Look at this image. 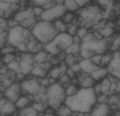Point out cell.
<instances>
[{"label": "cell", "instance_id": "6da1fadb", "mask_svg": "<svg viewBox=\"0 0 120 116\" xmlns=\"http://www.w3.org/2000/svg\"><path fill=\"white\" fill-rule=\"evenodd\" d=\"M98 103V94L94 88H79L73 96H68L65 99V104L73 112L91 113L94 105Z\"/></svg>", "mask_w": 120, "mask_h": 116}, {"label": "cell", "instance_id": "7a4b0ae2", "mask_svg": "<svg viewBox=\"0 0 120 116\" xmlns=\"http://www.w3.org/2000/svg\"><path fill=\"white\" fill-rule=\"evenodd\" d=\"M108 49L107 39L101 37L99 34H88L82 41V59H91L96 53H105Z\"/></svg>", "mask_w": 120, "mask_h": 116}, {"label": "cell", "instance_id": "3957f363", "mask_svg": "<svg viewBox=\"0 0 120 116\" xmlns=\"http://www.w3.org/2000/svg\"><path fill=\"white\" fill-rule=\"evenodd\" d=\"M32 36H34L32 31H30L28 28H24L23 26L13 27L8 30V44L22 52H28L27 44Z\"/></svg>", "mask_w": 120, "mask_h": 116}, {"label": "cell", "instance_id": "277c9868", "mask_svg": "<svg viewBox=\"0 0 120 116\" xmlns=\"http://www.w3.org/2000/svg\"><path fill=\"white\" fill-rule=\"evenodd\" d=\"M57 34H59V32H57V30L55 28L53 23L45 22V20L38 22V24L32 28V35L43 44L51 43L52 40L57 36Z\"/></svg>", "mask_w": 120, "mask_h": 116}, {"label": "cell", "instance_id": "5b68a950", "mask_svg": "<svg viewBox=\"0 0 120 116\" xmlns=\"http://www.w3.org/2000/svg\"><path fill=\"white\" fill-rule=\"evenodd\" d=\"M65 99H67V95H65V88L63 84H60L59 82L53 83L47 88V101L48 105L57 111L63 104L65 103Z\"/></svg>", "mask_w": 120, "mask_h": 116}, {"label": "cell", "instance_id": "8992f818", "mask_svg": "<svg viewBox=\"0 0 120 116\" xmlns=\"http://www.w3.org/2000/svg\"><path fill=\"white\" fill-rule=\"evenodd\" d=\"M104 17V12L99 5H88L80 11V27H94Z\"/></svg>", "mask_w": 120, "mask_h": 116}, {"label": "cell", "instance_id": "52a82bcc", "mask_svg": "<svg viewBox=\"0 0 120 116\" xmlns=\"http://www.w3.org/2000/svg\"><path fill=\"white\" fill-rule=\"evenodd\" d=\"M72 43H73V36L72 35H69L68 32H61V34H57V36L52 40L51 43L45 44L44 49L48 51L51 55L57 56L59 53H61L63 51H65Z\"/></svg>", "mask_w": 120, "mask_h": 116}, {"label": "cell", "instance_id": "ba28073f", "mask_svg": "<svg viewBox=\"0 0 120 116\" xmlns=\"http://www.w3.org/2000/svg\"><path fill=\"white\" fill-rule=\"evenodd\" d=\"M65 12H67V8H65L64 4H56L53 7H51V8L44 9V12L40 16V19L45 20V22H55L57 19H61L65 15Z\"/></svg>", "mask_w": 120, "mask_h": 116}, {"label": "cell", "instance_id": "9c48e42d", "mask_svg": "<svg viewBox=\"0 0 120 116\" xmlns=\"http://www.w3.org/2000/svg\"><path fill=\"white\" fill-rule=\"evenodd\" d=\"M22 91L24 92L26 95H36L41 91H45L47 88L43 87L40 84V82L38 80V77H31V79H24L22 83Z\"/></svg>", "mask_w": 120, "mask_h": 116}, {"label": "cell", "instance_id": "30bf717a", "mask_svg": "<svg viewBox=\"0 0 120 116\" xmlns=\"http://www.w3.org/2000/svg\"><path fill=\"white\" fill-rule=\"evenodd\" d=\"M20 71H22L24 75H28L31 73L32 68L35 67V59H34V55L31 52H23L22 56H20Z\"/></svg>", "mask_w": 120, "mask_h": 116}, {"label": "cell", "instance_id": "8fae6325", "mask_svg": "<svg viewBox=\"0 0 120 116\" xmlns=\"http://www.w3.org/2000/svg\"><path fill=\"white\" fill-rule=\"evenodd\" d=\"M16 111H17L16 104L13 103V101H11V100H8L5 96H3L1 100H0V115L1 116H12L16 113Z\"/></svg>", "mask_w": 120, "mask_h": 116}, {"label": "cell", "instance_id": "7c38bea8", "mask_svg": "<svg viewBox=\"0 0 120 116\" xmlns=\"http://www.w3.org/2000/svg\"><path fill=\"white\" fill-rule=\"evenodd\" d=\"M22 84L20 83H17V82H13L12 84L9 87H7L4 91V96L7 97L8 100H11V101H16L20 96H22Z\"/></svg>", "mask_w": 120, "mask_h": 116}, {"label": "cell", "instance_id": "4fadbf2b", "mask_svg": "<svg viewBox=\"0 0 120 116\" xmlns=\"http://www.w3.org/2000/svg\"><path fill=\"white\" fill-rule=\"evenodd\" d=\"M109 71V75L120 80V51L113 52V57H112L109 65L107 67Z\"/></svg>", "mask_w": 120, "mask_h": 116}, {"label": "cell", "instance_id": "5bb4252c", "mask_svg": "<svg viewBox=\"0 0 120 116\" xmlns=\"http://www.w3.org/2000/svg\"><path fill=\"white\" fill-rule=\"evenodd\" d=\"M112 108L108 103H98L94 105L92 111H91V116H111Z\"/></svg>", "mask_w": 120, "mask_h": 116}, {"label": "cell", "instance_id": "9a60e30c", "mask_svg": "<svg viewBox=\"0 0 120 116\" xmlns=\"http://www.w3.org/2000/svg\"><path fill=\"white\" fill-rule=\"evenodd\" d=\"M94 28H95V31L104 39L111 37L112 35H113V28H112L109 24H107L105 20H101L100 23H98L96 26H94Z\"/></svg>", "mask_w": 120, "mask_h": 116}, {"label": "cell", "instance_id": "2e32d148", "mask_svg": "<svg viewBox=\"0 0 120 116\" xmlns=\"http://www.w3.org/2000/svg\"><path fill=\"white\" fill-rule=\"evenodd\" d=\"M77 83H79V86L82 87V88H94L96 82L94 80V77L91 76V73L83 72L79 76V79H77Z\"/></svg>", "mask_w": 120, "mask_h": 116}, {"label": "cell", "instance_id": "e0dca14e", "mask_svg": "<svg viewBox=\"0 0 120 116\" xmlns=\"http://www.w3.org/2000/svg\"><path fill=\"white\" fill-rule=\"evenodd\" d=\"M79 64H80L82 72H86V73H92L98 67H100V65L95 64L91 59H80L79 60Z\"/></svg>", "mask_w": 120, "mask_h": 116}, {"label": "cell", "instance_id": "ac0fdd59", "mask_svg": "<svg viewBox=\"0 0 120 116\" xmlns=\"http://www.w3.org/2000/svg\"><path fill=\"white\" fill-rule=\"evenodd\" d=\"M31 16H35L34 8H26V9H19V11L15 13L13 19H16L19 23H22V22H24L26 19H28V17H31Z\"/></svg>", "mask_w": 120, "mask_h": 116}, {"label": "cell", "instance_id": "d6986e66", "mask_svg": "<svg viewBox=\"0 0 120 116\" xmlns=\"http://www.w3.org/2000/svg\"><path fill=\"white\" fill-rule=\"evenodd\" d=\"M108 73H109V71H108L107 67H98L94 72L91 73V76L94 77L95 82H101L103 79H105L108 76Z\"/></svg>", "mask_w": 120, "mask_h": 116}, {"label": "cell", "instance_id": "ffe728a7", "mask_svg": "<svg viewBox=\"0 0 120 116\" xmlns=\"http://www.w3.org/2000/svg\"><path fill=\"white\" fill-rule=\"evenodd\" d=\"M34 59H35V64H43V63L49 60V52L39 51L36 53H34Z\"/></svg>", "mask_w": 120, "mask_h": 116}, {"label": "cell", "instance_id": "44dd1931", "mask_svg": "<svg viewBox=\"0 0 120 116\" xmlns=\"http://www.w3.org/2000/svg\"><path fill=\"white\" fill-rule=\"evenodd\" d=\"M31 101H32V99H31L30 95H22V96L15 101V104H16L17 109H22V108L28 107V105L31 104Z\"/></svg>", "mask_w": 120, "mask_h": 116}, {"label": "cell", "instance_id": "7402d4cb", "mask_svg": "<svg viewBox=\"0 0 120 116\" xmlns=\"http://www.w3.org/2000/svg\"><path fill=\"white\" fill-rule=\"evenodd\" d=\"M31 75L35 76V77H38V79H40V77L48 76V71H47V69H44L41 65L35 64V67L32 68V71H31Z\"/></svg>", "mask_w": 120, "mask_h": 116}, {"label": "cell", "instance_id": "603a6c76", "mask_svg": "<svg viewBox=\"0 0 120 116\" xmlns=\"http://www.w3.org/2000/svg\"><path fill=\"white\" fill-rule=\"evenodd\" d=\"M38 115H39V112L32 105H28L26 108L19 109V113H17V116H38Z\"/></svg>", "mask_w": 120, "mask_h": 116}, {"label": "cell", "instance_id": "cb8c5ba5", "mask_svg": "<svg viewBox=\"0 0 120 116\" xmlns=\"http://www.w3.org/2000/svg\"><path fill=\"white\" fill-rule=\"evenodd\" d=\"M80 51H82V43H72L64 52L67 55H80Z\"/></svg>", "mask_w": 120, "mask_h": 116}, {"label": "cell", "instance_id": "d4e9b609", "mask_svg": "<svg viewBox=\"0 0 120 116\" xmlns=\"http://www.w3.org/2000/svg\"><path fill=\"white\" fill-rule=\"evenodd\" d=\"M32 107H34L39 113H44V112L47 111V108L49 107V105H48V101H45V100H44V101L38 100V101H34V103H32Z\"/></svg>", "mask_w": 120, "mask_h": 116}, {"label": "cell", "instance_id": "484cf974", "mask_svg": "<svg viewBox=\"0 0 120 116\" xmlns=\"http://www.w3.org/2000/svg\"><path fill=\"white\" fill-rule=\"evenodd\" d=\"M53 26H55V28L57 30L59 34H61V32H67V31H68V24H67L63 19H57V20H55V22H53Z\"/></svg>", "mask_w": 120, "mask_h": 116}, {"label": "cell", "instance_id": "4316f807", "mask_svg": "<svg viewBox=\"0 0 120 116\" xmlns=\"http://www.w3.org/2000/svg\"><path fill=\"white\" fill-rule=\"evenodd\" d=\"M98 3H99V5H101L104 8V17L108 15V12L111 11V8L113 7V0H98Z\"/></svg>", "mask_w": 120, "mask_h": 116}, {"label": "cell", "instance_id": "83f0119b", "mask_svg": "<svg viewBox=\"0 0 120 116\" xmlns=\"http://www.w3.org/2000/svg\"><path fill=\"white\" fill-rule=\"evenodd\" d=\"M72 113H73V111L65 103L63 104V105H61L57 111H56V115H57V116H71Z\"/></svg>", "mask_w": 120, "mask_h": 116}, {"label": "cell", "instance_id": "f1b7e54d", "mask_svg": "<svg viewBox=\"0 0 120 116\" xmlns=\"http://www.w3.org/2000/svg\"><path fill=\"white\" fill-rule=\"evenodd\" d=\"M61 69H60V67H57V65H55V67H52L49 71H48V77H52V79H55V80H59L60 75H61Z\"/></svg>", "mask_w": 120, "mask_h": 116}, {"label": "cell", "instance_id": "f546056e", "mask_svg": "<svg viewBox=\"0 0 120 116\" xmlns=\"http://www.w3.org/2000/svg\"><path fill=\"white\" fill-rule=\"evenodd\" d=\"M112 57H113V52H105V53H103L100 67H108L109 63H111V60H112Z\"/></svg>", "mask_w": 120, "mask_h": 116}, {"label": "cell", "instance_id": "4dcf8cb0", "mask_svg": "<svg viewBox=\"0 0 120 116\" xmlns=\"http://www.w3.org/2000/svg\"><path fill=\"white\" fill-rule=\"evenodd\" d=\"M64 5H65V8H67V11H71V12H75V11H77V9L80 8L75 0H65Z\"/></svg>", "mask_w": 120, "mask_h": 116}, {"label": "cell", "instance_id": "1f68e13d", "mask_svg": "<svg viewBox=\"0 0 120 116\" xmlns=\"http://www.w3.org/2000/svg\"><path fill=\"white\" fill-rule=\"evenodd\" d=\"M64 88H65V95H67V97H68V96H73V95L79 91V88H77L75 84H71V83H69V84H67Z\"/></svg>", "mask_w": 120, "mask_h": 116}, {"label": "cell", "instance_id": "d6a6232c", "mask_svg": "<svg viewBox=\"0 0 120 116\" xmlns=\"http://www.w3.org/2000/svg\"><path fill=\"white\" fill-rule=\"evenodd\" d=\"M63 20H64L67 24H71V23H76V20H75V13L71 12V11H67L65 12V15L63 17H61Z\"/></svg>", "mask_w": 120, "mask_h": 116}, {"label": "cell", "instance_id": "836d02e7", "mask_svg": "<svg viewBox=\"0 0 120 116\" xmlns=\"http://www.w3.org/2000/svg\"><path fill=\"white\" fill-rule=\"evenodd\" d=\"M30 1L34 7H43L44 8L48 3H51L52 0H30Z\"/></svg>", "mask_w": 120, "mask_h": 116}, {"label": "cell", "instance_id": "e575fe53", "mask_svg": "<svg viewBox=\"0 0 120 116\" xmlns=\"http://www.w3.org/2000/svg\"><path fill=\"white\" fill-rule=\"evenodd\" d=\"M111 51L115 52V51H120V35H117L115 39H113V41L111 44Z\"/></svg>", "mask_w": 120, "mask_h": 116}, {"label": "cell", "instance_id": "d590c367", "mask_svg": "<svg viewBox=\"0 0 120 116\" xmlns=\"http://www.w3.org/2000/svg\"><path fill=\"white\" fill-rule=\"evenodd\" d=\"M77 31H79V26H77L76 23H71V24H68V32L69 35H72V36H76L77 35Z\"/></svg>", "mask_w": 120, "mask_h": 116}, {"label": "cell", "instance_id": "8d00e7d4", "mask_svg": "<svg viewBox=\"0 0 120 116\" xmlns=\"http://www.w3.org/2000/svg\"><path fill=\"white\" fill-rule=\"evenodd\" d=\"M69 80H71V77L68 76V73L65 72V73H61V75H60V77H59V80H57V82L65 87L67 84H69Z\"/></svg>", "mask_w": 120, "mask_h": 116}, {"label": "cell", "instance_id": "74e56055", "mask_svg": "<svg viewBox=\"0 0 120 116\" xmlns=\"http://www.w3.org/2000/svg\"><path fill=\"white\" fill-rule=\"evenodd\" d=\"M13 60H16V59H15V55H13V53H5L4 57H3V63H4L5 65H8L9 63H12Z\"/></svg>", "mask_w": 120, "mask_h": 116}, {"label": "cell", "instance_id": "f35d334b", "mask_svg": "<svg viewBox=\"0 0 120 116\" xmlns=\"http://www.w3.org/2000/svg\"><path fill=\"white\" fill-rule=\"evenodd\" d=\"M88 34H90V32H88V28H87V27H79V31H77V36L82 39V40L86 37Z\"/></svg>", "mask_w": 120, "mask_h": 116}, {"label": "cell", "instance_id": "ab89813d", "mask_svg": "<svg viewBox=\"0 0 120 116\" xmlns=\"http://www.w3.org/2000/svg\"><path fill=\"white\" fill-rule=\"evenodd\" d=\"M101 57H103V53H96V55H94L92 57H91V60L94 61L95 64L100 65L101 64Z\"/></svg>", "mask_w": 120, "mask_h": 116}, {"label": "cell", "instance_id": "60d3db41", "mask_svg": "<svg viewBox=\"0 0 120 116\" xmlns=\"http://www.w3.org/2000/svg\"><path fill=\"white\" fill-rule=\"evenodd\" d=\"M32 8H34V13H35L36 17H40L41 15H43V12H44L43 7H32Z\"/></svg>", "mask_w": 120, "mask_h": 116}, {"label": "cell", "instance_id": "b9f144b4", "mask_svg": "<svg viewBox=\"0 0 120 116\" xmlns=\"http://www.w3.org/2000/svg\"><path fill=\"white\" fill-rule=\"evenodd\" d=\"M15 49H16L15 47H12V45H9V44H8V47H3V48H1V52H3L4 55H5V53H13Z\"/></svg>", "mask_w": 120, "mask_h": 116}, {"label": "cell", "instance_id": "7bdbcfd3", "mask_svg": "<svg viewBox=\"0 0 120 116\" xmlns=\"http://www.w3.org/2000/svg\"><path fill=\"white\" fill-rule=\"evenodd\" d=\"M17 26H20V23L17 22L16 19H9L8 20V30L9 28H13V27H17Z\"/></svg>", "mask_w": 120, "mask_h": 116}, {"label": "cell", "instance_id": "ee69618b", "mask_svg": "<svg viewBox=\"0 0 120 116\" xmlns=\"http://www.w3.org/2000/svg\"><path fill=\"white\" fill-rule=\"evenodd\" d=\"M77 3V5L80 7V8H83V7H86V5H88L91 3V0H75Z\"/></svg>", "mask_w": 120, "mask_h": 116}, {"label": "cell", "instance_id": "f6af8a7d", "mask_svg": "<svg viewBox=\"0 0 120 116\" xmlns=\"http://www.w3.org/2000/svg\"><path fill=\"white\" fill-rule=\"evenodd\" d=\"M71 68H72L75 72H82V68H80V64H79V63H76V64L71 65Z\"/></svg>", "mask_w": 120, "mask_h": 116}, {"label": "cell", "instance_id": "bcb514c9", "mask_svg": "<svg viewBox=\"0 0 120 116\" xmlns=\"http://www.w3.org/2000/svg\"><path fill=\"white\" fill-rule=\"evenodd\" d=\"M53 111H55V109H52V108L49 107V109H47V111L44 112V113H43V116H55Z\"/></svg>", "mask_w": 120, "mask_h": 116}, {"label": "cell", "instance_id": "7dc6e473", "mask_svg": "<svg viewBox=\"0 0 120 116\" xmlns=\"http://www.w3.org/2000/svg\"><path fill=\"white\" fill-rule=\"evenodd\" d=\"M67 73H68V76L71 77V79H73V77H75V75H76V72H75V71H73V69L71 68V67H69V68L67 69Z\"/></svg>", "mask_w": 120, "mask_h": 116}, {"label": "cell", "instance_id": "c3c4849f", "mask_svg": "<svg viewBox=\"0 0 120 116\" xmlns=\"http://www.w3.org/2000/svg\"><path fill=\"white\" fill-rule=\"evenodd\" d=\"M0 1H5V3H11V4H17L19 0H0Z\"/></svg>", "mask_w": 120, "mask_h": 116}, {"label": "cell", "instance_id": "681fc988", "mask_svg": "<svg viewBox=\"0 0 120 116\" xmlns=\"http://www.w3.org/2000/svg\"><path fill=\"white\" fill-rule=\"evenodd\" d=\"M113 116H120V111H116L115 113H113Z\"/></svg>", "mask_w": 120, "mask_h": 116}, {"label": "cell", "instance_id": "f907efd6", "mask_svg": "<svg viewBox=\"0 0 120 116\" xmlns=\"http://www.w3.org/2000/svg\"><path fill=\"white\" fill-rule=\"evenodd\" d=\"M38 116H40V115H38ZM41 116H43V115H41Z\"/></svg>", "mask_w": 120, "mask_h": 116}]
</instances>
